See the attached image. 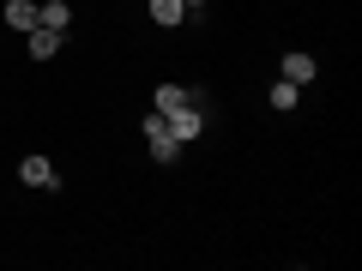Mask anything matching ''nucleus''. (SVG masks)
<instances>
[{"instance_id":"f257e3e1","label":"nucleus","mask_w":362,"mask_h":271,"mask_svg":"<svg viewBox=\"0 0 362 271\" xmlns=\"http://www.w3.org/2000/svg\"><path fill=\"white\" fill-rule=\"evenodd\" d=\"M145 145H151V157H157V163H175V157H181V139L169 133V121L157 115V109L145 115Z\"/></svg>"},{"instance_id":"f03ea898","label":"nucleus","mask_w":362,"mask_h":271,"mask_svg":"<svg viewBox=\"0 0 362 271\" xmlns=\"http://www.w3.org/2000/svg\"><path fill=\"white\" fill-rule=\"evenodd\" d=\"M163 121H169V133H175L181 145L206 133V109H194V103H187V109H175V115H163Z\"/></svg>"},{"instance_id":"7ed1b4c3","label":"nucleus","mask_w":362,"mask_h":271,"mask_svg":"<svg viewBox=\"0 0 362 271\" xmlns=\"http://www.w3.org/2000/svg\"><path fill=\"white\" fill-rule=\"evenodd\" d=\"M18 181H25V187H61V175H54L49 157H25V163H18Z\"/></svg>"},{"instance_id":"20e7f679","label":"nucleus","mask_w":362,"mask_h":271,"mask_svg":"<svg viewBox=\"0 0 362 271\" xmlns=\"http://www.w3.org/2000/svg\"><path fill=\"white\" fill-rule=\"evenodd\" d=\"M187 103H194V85H157V97H151L157 115H175V109H187Z\"/></svg>"},{"instance_id":"39448f33","label":"nucleus","mask_w":362,"mask_h":271,"mask_svg":"<svg viewBox=\"0 0 362 271\" xmlns=\"http://www.w3.org/2000/svg\"><path fill=\"white\" fill-rule=\"evenodd\" d=\"M320 73V66H314V54H284V61H278V78H290V85H308V78Z\"/></svg>"},{"instance_id":"423d86ee","label":"nucleus","mask_w":362,"mask_h":271,"mask_svg":"<svg viewBox=\"0 0 362 271\" xmlns=\"http://www.w3.org/2000/svg\"><path fill=\"white\" fill-rule=\"evenodd\" d=\"M37 25H49V30L66 37V25H73V0H49V6H37Z\"/></svg>"},{"instance_id":"0eeeda50","label":"nucleus","mask_w":362,"mask_h":271,"mask_svg":"<svg viewBox=\"0 0 362 271\" xmlns=\"http://www.w3.org/2000/svg\"><path fill=\"white\" fill-rule=\"evenodd\" d=\"M25 42H30V61H49V54L61 49V30H49V25H37V30H25Z\"/></svg>"},{"instance_id":"6e6552de","label":"nucleus","mask_w":362,"mask_h":271,"mask_svg":"<svg viewBox=\"0 0 362 271\" xmlns=\"http://www.w3.org/2000/svg\"><path fill=\"white\" fill-rule=\"evenodd\" d=\"M6 25L25 37V30H37V0H6Z\"/></svg>"},{"instance_id":"1a4fd4ad","label":"nucleus","mask_w":362,"mask_h":271,"mask_svg":"<svg viewBox=\"0 0 362 271\" xmlns=\"http://www.w3.org/2000/svg\"><path fill=\"white\" fill-rule=\"evenodd\" d=\"M151 18H157L163 30H175L181 18H187V6H181V0H151Z\"/></svg>"},{"instance_id":"9d476101","label":"nucleus","mask_w":362,"mask_h":271,"mask_svg":"<svg viewBox=\"0 0 362 271\" xmlns=\"http://www.w3.org/2000/svg\"><path fill=\"white\" fill-rule=\"evenodd\" d=\"M296 97H302V85H290V78H278L266 103H272V109H296Z\"/></svg>"},{"instance_id":"9b49d317","label":"nucleus","mask_w":362,"mask_h":271,"mask_svg":"<svg viewBox=\"0 0 362 271\" xmlns=\"http://www.w3.org/2000/svg\"><path fill=\"white\" fill-rule=\"evenodd\" d=\"M187 6V18H206V0H181Z\"/></svg>"}]
</instances>
